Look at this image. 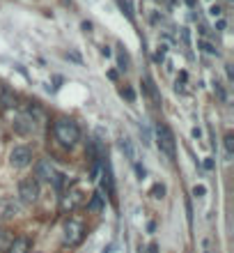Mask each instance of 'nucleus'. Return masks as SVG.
Masks as SVG:
<instances>
[{
	"mask_svg": "<svg viewBox=\"0 0 234 253\" xmlns=\"http://www.w3.org/2000/svg\"><path fill=\"white\" fill-rule=\"evenodd\" d=\"M211 17H220V7H218V5L211 7Z\"/></svg>",
	"mask_w": 234,
	"mask_h": 253,
	"instance_id": "obj_23",
	"label": "nucleus"
},
{
	"mask_svg": "<svg viewBox=\"0 0 234 253\" xmlns=\"http://www.w3.org/2000/svg\"><path fill=\"white\" fill-rule=\"evenodd\" d=\"M62 177H64V175L58 173L48 159H42V161L35 166V180L37 182H53L55 186H62Z\"/></svg>",
	"mask_w": 234,
	"mask_h": 253,
	"instance_id": "obj_3",
	"label": "nucleus"
},
{
	"mask_svg": "<svg viewBox=\"0 0 234 253\" xmlns=\"http://www.w3.org/2000/svg\"><path fill=\"white\" fill-rule=\"evenodd\" d=\"M55 138L60 140V145L64 148H74L78 140H80V129H78V124L74 120H67V118H62L55 122Z\"/></svg>",
	"mask_w": 234,
	"mask_h": 253,
	"instance_id": "obj_1",
	"label": "nucleus"
},
{
	"mask_svg": "<svg viewBox=\"0 0 234 253\" xmlns=\"http://www.w3.org/2000/svg\"><path fill=\"white\" fill-rule=\"evenodd\" d=\"M9 164L14 168H26L32 164V150L28 145H16V148L9 152Z\"/></svg>",
	"mask_w": 234,
	"mask_h": 253,
	"instance_id": "obj_5",
	"label": "nucleus"
},
{
	"mask_svg": "<svg viewBox=\"0 0 234 253\" xmlns=\"http://www.w3.org/2000/svg\"><path fill=\"white\" fill-rule=\"evenodd\" d=\"M225 150H227V154H232L234 152V136L232 134H227L225 136Z\"/></svg>",
	"mask_w": 234,
	"mask_h": 253,
	"instance_id": "obj_16",
	"label": "nucleus"
},
{
	"mask_svg": "<svg viewBox=\"0 0 234 253\" xmlns=\"http://www.w3.org/2000/svg\"><path fill=\"white\" fill-rule=\"evenodd\" d=\"M147 253H158V244H156V242H152V244H149V249H147Z\"/></svg>",
	"mask_w": 234,
	"mask_h": 253,
	"instance_id": "obj_22",
	"label": "nucleus"
},
{
	"mask_svg": "<svg viewBox=\"0 0 234 253\" xmlns=\"http://www.w3.org/2000/svg\"><path fill=\"white\" fill-rule=\"evenodd\" d=\"M30 251V239L28 237H12L7 253H28Z\"/></svg>",
	"mask_w": 234,
	"mask_h": 253,
	"instance_id": "obj_9",
	"label": "nucleus"
},
{
	"mask_svg": "<svg viewBox=\"0 0 234 253\" xmlns=\"http://www.w3.org/2000/svg\"><path fill=\"white\" fill-rule=\"evenodd\" d=\"M21 214V205L16 201H12V198H2L0 201V219L2 221H9V219H14Z\"/></svg>",
	"mask_w": 234,
	"mask_h": 253,
	"instance_id": "obj_8",
	"label": "nucleus"
},
{
	"mask_svg": "<svg viewBox=\"0 0 234 253\" xmlns=\"http://www.w3.org/2000/svg\"><path fill=\"white\" fill-rule=\"evenodd\" d=\"M204 168H207V170H211V168H214V159H207V161H204Z\"/></svg>",
	"mask_w": 234,
	"mask_h": 253,
	"instance_id": "obj_24",
	"label": "nucleus"
},
{
	"mask_svg": "<svg viewBox=\"0 0 234 253\" xmlns=\"http://www.w3.org/2000/svg\"><path fill=\"white\" fill-rule=\"evenodd\" d=\"M120 148H122V152L131 159V161H136V150H133V145H131V140L126 138V136L120 140Z\"/></svg>",
	"mask_w": 234,
	"mask_h": 253,
	"instance_id": "obj_12",
	"label": "nucleus"
},
{
	"mask_svg": "<svg viewBox=\"0 0 234 253\" xmlns=\"http://www.w3.org/2000/svg\"><path fill=\"white\" fill-rule=\"evenodd\" d=\"M120 69H129V58H126V53L124 51H120Z\"/></svg>",
	"mask_w": 234,
	"mask_h": 253,
	"instance_id": "obj_18",
	"label": "nucleus"
},
{
	"mask_svg": "<svg viewBox=\"0 0 234 253\" xmlns=\"http://www.w3.org/2000/svg\"><path fill=\"white\" fill-rule=\"evenodd\" d=\"M163 193H165L163 184H154V186H152V196H154V198H163Z\"/></svg>",
	"mask_w": 234,
	"mask_h": 253,
	"instance_id": "obj_15",
	"label": "nucleus"
},
{
	"mask_svg": "<svg viewBox=\"0 0 234 253\" xmlns=\"http://www.w3.org/2000/svg\"><path fill=\"white\" fill-rule=\"evenodd\" d=\"M101 210H104V198H101L99 193H94V196L87 201V212H92V214H99Z\"/></svg>",
	"mask_w": 234,
	"mask_h": 253,
	"instance_id": "obj_10",
	"label": "nucleus"
},
{
	"mask_svg": "<svg viewBox=\"0 0 234 253\" xmlns=\"http://www.w3.org/2000/svg\"><path fill=\"white\" fill-rule=\"evenodd\" d=\"M156 143H158V148L165 157H177V140H174V134L170 131V127H165V124L156 127Z\"/></svg>",
	"mask_w": 234,
	"mask_h": 253,
	"instance_id": "obj_2",
	"label": "nucleus"
},
{
	"mask_svg": "<svg viewBox=\"0 0 234 253\" xmlns=\"http://www.w3.org/2000/svg\"><path fill=\"white\" fill-rule=\"evenodd\" d=\"M122 95L126 97L129 101H133V99H136V92H133V90H129V87H126V90H122Z\"/></svg>",
	"mask_w": 234,
	"mask_h": 253,
	"instance_id": "obj_20",
	"label": "nucleus"
},
{
	"mask_svg": "<svg viewBox=\"0 0 234 253\" xmlns=\"http://www.w3.org/2000/svg\"><path fill=\"white\" fill-rule=\"evenodd\" d=\"M37 198H39V182L35 177H28L23 182H18V201L26 202V205H32Z\"/></svg>",
	"mask_w": 234,
	"mask_h": 253,
	"instance_id": "obj_4",
	"label": "nucleus"
},
{
	"mask_svg": "<svg viewBox=\"0 0 234 253\" xmlns=\"http://www.w3.org/2000/svg\"><path fill=\"white\" fill-rule=\"evenodd\" d=\"M145 90L149 92V97L154 99V101H161V97H158V92H156L154 83H152V79H145Z\"/></svg>",
	"mask_w": 234,
	"mask_h": 253,
	"instance_id": "obj_14",
	"label": "nucleus"
},
{
	"mask_svg": "<svg viewBox=\"0 0 234 253\" xmlns=\"http://www.w3.org/2000/svg\"><path fill=\"white\" fill-rule=\"evenodd\" d=\"M83 193L80 191H74V193H69L67 198H64V207H69V210H74V207H78L80 202H83V198H80Z\"/></svg>",
	"mask_w": 234,
	"mask_h": 253,
	"instance_id": "obj_11",
	"label": "nucleus"
},
{
	"mask_svg": "<svg viewBox=\"0 0 234 253\" xmlns=\"http://www.w3.org/2000/svg\"><path fill=\"white\" fill-rule=\"evenodd\" d=\"M204 193H207V186H202V184H195V186H193V196H204Z\"/></svg>",
	"mask_w": 234,
	"mask_h": 253,
	"instance_id": "obj_17",
	"label": "nucleus"
},
{
	"mask_svg": "<svg viewBox=\"0 0 234 253\" xmlns=\"http://www.w3.org/2000/svg\"><path fill=\"white\" fill-rule=\"evenodd\" d=\"M83 235H85V228H83L80 221H69V223L64 226V242L69 246H76L78 242L83 239Z\"/></svg>",
	"mask_w": 234,
	"mask_h": 253,
	"instance_id": "obj_6",
	"label": "nucleus"
},
{
	"mask_svg": "<svg viewBox=\"0 0 234 253\" xmlns=\"http://www.w3.org/2000/svg\"><path fill=\"white\" fill-rule=\"evenodd\" d=\"M35 129H37V124H35V118L32 115H18V118H14V131L16 134L28 136V134H32Z\"/></svg>",
	"mask_w": 234,
	"mask_h": 253,
	"instance_id": "obj_7",
	"label": "nucleus"
},
{
	"mask_svg": "<svg viewBox=\"0 0 234 253\" xmlns=\"http://www.w3.org/2000/svg\"><path fill=\"white\" fill-rule=\"evenodd\" d=\"M200 49H204L207 53H216V49H214V46H211L209 42H200Z\"/></svg>",
	"mask_w": 234,
	"mask_h": 253,
	"instance_id": "obj_19",
	"label": "nucleus"
},
{
	"mask_svg": "<svg viewBox=\"0 0 234 253\" xmlns=\"http://www.w3.org/2000/svg\"><path fill=\"white\" fill-rule=\"evenodd\" d=\"M101 55H104V58H110V55H113V51H110L108 46H104V49H101Z\"/></svg>",
	"mask_w": 234,
	"mask_h": 253,
	"instance_id": "obj_21",
	"label": "nucleus"
},
{
	"mask_svg": "<svg viewBox=\"0 0 234 253\" xmlns=\"http://www.w3.org/2000/svg\"><path fill=\"white\" fill-rule=\"evenodd\" d=\"M9 244H12V235L7 230H0V251H7Z\"/></svg>",
	"mask_w": 234,
	"mask_h": 253,
	"instance_id": "obj_13",
	"label": "nucleus"
}]
</instances>
